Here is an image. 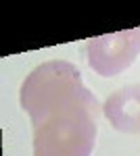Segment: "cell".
<instances>
[{
	"label": "cell",
	"instance_id": "obj_1",
	"mask_svg": "<svg viewBox=\"0 0 140 156\" xmlns=\"http://www.w3.org/2000/svg\"><path fill=\"white\" fill-rule=\"evenodd\" d=\"M94 96L55 108L34 125V156H90L98 129Z\"/></svg>",
	"mask_w": 140,
	"mask_h": 156
},
{
	"label": "cell",
	"instance_id": "obj_2",
	"mask_svg": "<svg viewBox=\"0 0 140 156\" xmlns=\"http://www.w3.org/2000/svg\"><path fill=\"white\" fill-rule=\"evenodd\" d=\"M92 96L84 85L80 71L67 60H48L36 67L21 85V106L38 125L55 108L73 100Z\"/></svg>",
	"mask_w": 140,
	"mask_h": 156
},
{
	"label": "cell",
	"instance_id": "obj_3",
	"mask_svg": "<svg viewBox=\"0 0 140 156\" xmlns=\"http://www.w3.org/2000/svg\"><path fill=\"white\" fill-rule=\"evenodd\" d=\"M140 52V27L92 37L86 46L88 65L100 77H113L126 71Z\"/></svg>",
	"mask_w": 140,
	"mask_h": 156
},
{
	"label": "cell",
	"instance_id": "obj_4",
	"mask_svg": "<svg viewBox=\"0 0 140 156\" xmlns=\"http://www.w3.org/2000/svg\"><path fill=\"white\" fill-rule=\"evenodd\" d=\"M103 112L117 131L140 133V83L126 85L111 94Z\"/></svg>",
	"mask_w": 140,
	"mask_h": 156
}]
</instances>
